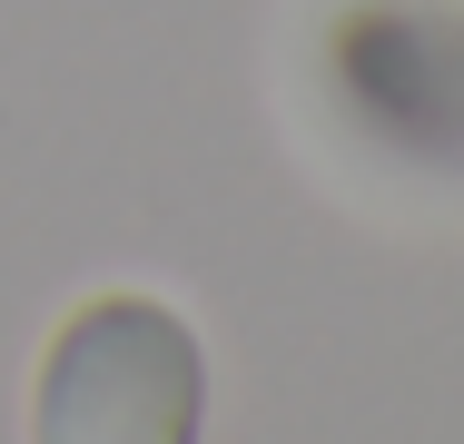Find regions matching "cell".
<instances>
[{
	"label": "cell",
	"mask_w": 464,
	"mask_h": 444,
	"mask_svg": "<svg viewBox=\"0 0 464 444\" xmlns=\"http://www.w3.org/2000/svg\"><path fill=\"white\" fill-rule=\"evenodd\" d=\"M208 355L159 296H90L30 385V444H198Z\"/></svg>",
	"instance_id": "cell-1"
}]
</instances>
